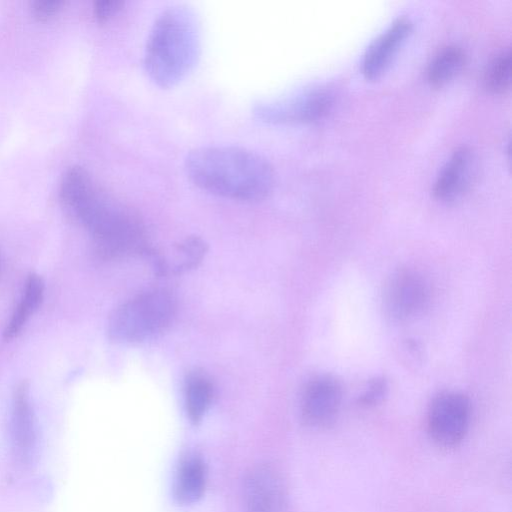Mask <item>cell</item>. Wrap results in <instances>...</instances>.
Returning a JSON list of instances; mask_svg holds the SVG:
<instances>
[{
    "label": "cell",
    "instance_id": "1",
    "mask_svg": "<svg viewBox=\"0 0 512 512\" xmlns=\"http://www.w3.org/2000/svg\"><path fill=\"white\" fill-rule=\"evenodd\" d=\"M60 199L91 233L102 257L149 252L139 214L103 189L83 167L66 170L60 183Z\"/></svg>",
    "mask_w": 512,
    "mask_h": 512
},
{
    "label": "cell",
    "instance_id": "2",
    "mask_svg": "<svg viewBox=\"0 0 512 512\" xmlns=\"http://www.w3.org/2000/svg\"><path fill=\"white\" fill-rule=\"evenodd\" d=\"M184 170L198 188L233 200H262L275 185L272 164L261 154L241 146L195 148L186 155Z\"/></svg>",
    "mask_w": 512,
    "mask_h": 512
},
{
    "label": "cell",
    "instance_id": "3",
    "mask_svg": "<svg viewBox=\"0 0 512 512\" xmlns=\"http://www.w3.org/2000/svg\"><path fill=\"white\" fill-rule=\"evenodd\" d=\"M200 26L195 12L185 5H172L155 18L149 31L144 68L156 85L170 88L195 66L200 53Z\"/></svg>",
    "mask_w": 512,
    "mask_h": 512
},
{
    "label": "cell",
    "instance_id": "4",
    "mask_svg": "<svg viewBox=\"0 0 512 512\" xmlns=\"http://www.w3.org/2000/svg\"><path fill=\"white\" fill-rule=\"evenodd\" d=\"M176 299L165 289L143 292L118 306L108 321V336L118 343H137L165 330L176 314Z\"/></svg>",
    "mask_w": 512,
    "mask_h": 512
},
{
    "label": "cell",
    "instance_id": "5",
    "mask_svg": "<svg viewBox=\"0 0 512 512\" xmlns=\"http://www.w3.org/2000/svg\"><path fill=\"white\" fill-rule=\"evenodd\" d=\"M470 417L471 405L467 396L456 391L442 392L430 403L428 434L439 447H456L467 434Z\"/></svg>",
    "mask_w": 512,
    "mask_h": 512
},
{
    "label": "cell",
    "instance_id": "6",
    "mask_svg": "<svg viewBox=\"0 0 512 512\" xmlns=\"http://www.w3.org/2000/svg\"><path fill=\"white\" fill-rule=\"evenodd\" d=\"M333 105V95L324 89L305 91L290 97L261 100L254 115L269 124L312 122L322 119Z\"/></svg>",
    "mask_w": 512,
    "mask_h": 512
},
{
    "label": "cell",
    "instance_id": "7",
    "mask_svg": "<svg viewBox=\"0 0 512 512\" xmlns=\"http://www.w3.org/2000/svg\"><path fill=\"white\" fill-rule=\"evenodd\" d=\"M430 290L423 276L409 268L392 273L382 296L384 314L394 322H405L419 315L427 306Z\"/></svg>",
    "mask_w": 512,
    "mask_h": 512
},
{
    "label": "cell",
    "instance_id": "8",
    "mask_svg": "<svg viewBox=\"0 0 512 512\" xmlns=\"http://www.w3.org/2000/svg\"><path fill=\"white\" fill-rule=\"evenodd\" d=\"M342 403V387L331 375H319L311 379L301 399V416L304 423L313 428H326L333 424Z\"/></svg>",
    "mask_w": 512,
    "mask_h": 512
},
{
    "label": "cell",
    "instance_id": "9",
    "mask_svg": "<svg viewBox=\"0 0 512 512\" xmlns=\"http://www.w3.org/2000/svg\"><path fill=\"white\" fill-rule=\"evenodd\" d=\"M246 512H286V493L279 473L269 465L254 467L244 483Z\"/></svg>",
    "mask_w": 512,
    "mask_h": 512
},
{
    "label": "cell",
    "instance_id": "10",
    "mask_svg": "<svg viewBox=\"0 0 512 512\" xmlns=\"http://www.w3.org/2000/svg\"><path fill=\"white\" fill-rule=\"evenodd\" d=\"M477 172V158L467 146L457 148L441 169L433 187L434 196L446 203L461 198L471 187Z\"/></svg>",
    "mask_w": 512,
    "mask_h": 512
},
{
    "label": "cell",
    "instance_id": "11",
    "mask_svg": "<svg viewBox=\"0 0 512 512\" xmlns=\"http://www.w3.org/2000/svg\"><path fill=\"white\" fill-rule=\"evenodd\" d=\"M411 31V20L401 16L375 38L367 48L362 61V73L367 79H377L387 70Z\"/></svg>",
    "mask_w": 512,
    "mask_h": 512
},
{
    "label": "cell",
    "instance_id": "12",
    "mask_svg": "<svg viewBox=\"0 0 512 512\" xmlns=\"http://www.w3.org/2000/svg\"><path fill=\"white\" fill-rule=\"evenodd\" d=\"M10 430L16 454L22 458L27 457L35 445L36 427L25 382L20 383L14 391Z\"/></svg>",
    "mask_w": 512,
    "mask_h": 512
},
{
    "label": "cell",
    "instance_id": "13",
    "mask_svg": "<svg viewBox=\"0 0 512 512\" xmlns=\"http://www.w3.org/2000/svg\"><path fill=\"white\" fill-rule=\"evenodd\" d=\"M206 253L207 244L200 237L189 236L176 244L169 256L155 255V269L159 274H181L197 267Z\"/></svg>",
    "mask_w": 512,
    "mask_h": 512
},
{
    "label": "cell",
    "instance_id": "14",
    "mask_svg": "<svg viewBox=\"0 0 512 512\" xmlns=\"http://www.w3.org/2000/svg\"><path fill=\"white\" fill-rule=\"evenodd\" d=\"M206 470L203 460L196 454H189L181 461L177 470L174 495L179 503L190 504L203 494Z\"/></svg>",
    "mask_w": 512,
    "mask_h": 512
},
{
    "label": "cell",
    "instance_id": "15",
    "mask_svg": "<svg viewBox=\"0 0 512 512\" xmlns=\"http://www.w3.org/2000/svg\"><path fill=\"white\" fill-rule=\"evenodd\" d=\"M466 55L457 45H446L432 57L427 67V79L440 87L452 80L463 68Z\"/></svg>",
    "mask_w": 512,
    "mask_h": 512
},
{
    "label": "cell",
    "instance_id": "16",
    "mask_svg": "<svg viewBox=\"0 0 512 512\" xmlns=\"http://www.w3.org/2000/svg\"><path fill=\"white\" fill-rule=\"evenodd\" d=\"M213 397L210 379L201 373L190 374L185 382V407L189 419L198 423L208 410Z\"/></svg>",
    "mask_w": 512,
    "mask_h": 512
},
{
    "label": "cell",
    "instance_id": "17",
    "mask_svg": "<svg viewBox=\"0 0 512 512\" xmlns=\"http://www.w3.org/2000/svg\"><path fill=\"white\" fill-rule=\"evenodd\" d=\"M511 83V53L506 48L488 63L484 73L485 87L493 93H503Z\"/></svg>",
    "mask_w": 512,
    "mask_h": 512
},
{
    "label": "cell",
    "instance_id": "18",
    "mask_svg": "<svg viewBox=\"0 0 512 512\" xmlns=\"http://www.w3.org/2000/svg\"><path fill=\"white\" fill-rule=\"evenodd\" d=\"M44 283L36 274H30L26 280L23 296L20 301L26 310L33 314L43 300Z\"/></svg>",
    "mask_w": 512,
    "mask_h": 512
},
{
    "label": "cell",
    "instance_id": "19",
    "mask_svg": "<svg viewBox=\"0 0 512 512\" xmlns=\"http://www.w3.org/2000/svg\"><path fill=\"white\" fill-rule=\"evenodd\" d=\"M387 391V383L383 378L373 379L365 392L359 397V404L365 407L378 404L384 398Z\"/></svg>",
    "mask_w": 512,
    "mask_h": 512
},
{
    "label": "cell",
    "instance_id": "20",
    "mask_svg": "<svg viewBox=\"0 0 512 512\" xmlns=\"http://www.w3.org/2000/svg\"><path fill=\"white\" fill-rule=\"evenodd\" d=\"M64 4L62 0H36L32 2L33 14L39 19H46L57 13Z\"/></svg>",
    "mask_w": 512,
    "mask_h": 512
},
{
    "label": "cell",
    "instance_id": "21",
    "mask_svg": "<svg viewBox=\"0 0 512 512\" xmlns=\"http://www.w3.org/2000/svg\"><path fill=\"white\" fill-rule=\"evenodd\" d=\"M122 5L123 1L120 0H99L94 4V14L98 20L104 21L121 9Z\"/></svg>",
    "mask_w": 512,
    "mask_h": 512
}]
</instances>
